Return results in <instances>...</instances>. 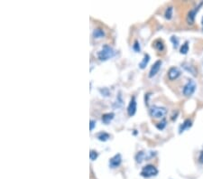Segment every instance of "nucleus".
Listing matches in <instances>:
<instances>
[{
  "label": "nucleus",
  "mask_w": 203,
  "mask_h": 179,
  "mask_svg": "<svg viewBox=\"0 0 203 179\" xmlns=\"http://www.w3.org/2000/svg\"><path fill=\"white\" fill-rule=\"evenodd\" d=\"M183 68L186 70V71H188V72H190L192 75H194V76H196L197 75V71H196V68L194 67V66H192V65H190V64H183Z\"/></svg>",
  "instance_id": "2eb2a0df"
},
{
  "label": "nucleus",
  "mask_w": 203,
  "mask_h": 179,
  "mask_svg": "<svg viewBox=\"0 0 203 179\" xmlns=\"http://www.w3.org/2000/svg\"><path fill=\"white\" fill-rule=\"evenodd\" d=\"M181 75V70L178 68V67H171L169 69V71L167 72V76H168V79L170 81H174V80H177L180 76Z\"/></svg>",
  "instance_id": "0eeeda50"
},
{
  "label": "nucleus",
  "mask_w": 203,
  "mask_h": 179,
  "mask_svg": "<svg viewBox=\"0 0 203 179\" xmlns=\"http://www.w3.org/2000/svg\"><path fill=\"white\" fill-rule=\"evenodd\" d=\"M133 49L136 51V53L140 52L141 51V47H140V43L138 41H135V43L133 44Z\"/></svg>",
  "instance_id": "5701e85b"
},
{
  "label": "nucleus",
  "mask_w": 203,
  "mask_h": 179,
  "mask_svg": "<svg viewBox=\"0 0 203 179\" xmlns=\"http://www.w3.org/2000/svg\"><path fill=\"white\" fill-rule=\"evenodd\" d=\"M196 88H197V84H196L195 81L189 80L188 81H187V83L183 87V90H182L183 95L186 96V97L191 96L193 93L195 92Z\"/></svg>",
  "instance_id": "7ed1b4c3"
},
{
  "label": "nucleus",
  "mask_w": 203,
  "mask_h": 179,
  "mask_svg": "<svg viewBox=\"0 0 203 179\" xmlns=\"http://www.w3.org/2000/svg\"><path fill=\"white\" fill-rule=\"evenodd\" d=\"M104 36H105V33H104V31H103L102 29L97 28L93 31V37H94V38L99 39V38L104 37Z\"/></svg>",
  "instance_id": "f3484780"
},
{
  "label": "nucleus",
  "mask_w": 203,
  "mask_h": 179,
  "mask_svg": "<svg viewBox=\"0 0 203 179\" xmlns=\"http://www.w3.org/2000/svg\"><path fill=\"white\" fill-rule=\"evenodd\" d=\"M199 162L200 164H203V150L200 151V157H199Z\"/></svg>",
  "instance_id": "393cba45"
},
{
  "label": "nucleus",
  "mask_w": 203,
  "mask_h": 179,
  "mask_svg": "<svg viewBox=\"0 0 203 179\" xmlns=\"http://www.w3.org/2000/svg\"><path fill=\"white\" fill-rule=\"evenodd\" d=\"M136 97L133 96L127 107V114L129 117H133L136 114Z\"/></svg>",
  "instance_id": "6e6552de"
},
{
  "label": "nucleus",
  "mask_w": 203,
  "mask_h": 179,
  "mask_svg": "<svg viewBox=\"0 0 203 179\" xmlns=\"http://www.w3.org/2000/svg\"><path fill=\"white\" fill-rule=\"evenodd\" d=\"M97 137L99 141H102V142H106L108 141L109 138H110V135L109 133L107 132H100L97 135Z\"/></svg>",
  "instance_id": "4468645a"
},
{
  "label": "nucleus",
  "mask_w": 203,
  "mask_h": 179,
  "mask_svg": "<svg viewBox=\"0 0 203 179\" xmlns=\"http://www.w3.org/2000/svg\"><path fill=\"white\" fill-rule=\"evenodd\" d=\"M149 61H150V56H149V54H145L143 60H142L141 63L139 64V67H140L141 69H145V67H146V65L148 64Z\"/></svg>",
  "instance_id": "dca6fc26"
},
{
  "label": "nucleus",
  "mask_w": 203,
  "mask_h": 179,
  "mask_svg": "<svg viewBox=\"0 0 203 179\" xmlns=\"http://www.w3.org/2000/svg\"><path fill=\"white\" fill-rule=\"evenodd\" d=\"M166 125H167L166 120H163L162 121L156 124V128H157L158 129H160V130H163V129L166 127Z\"/></svg>",
  "instance_id": "aec40b11"
},
{
  "label": "nucleus",
  "mask_w": 203,
  "mask_h": 179,
  "mask_svg": "<svg viewBox=\"0 0 203 179\" xmlns=\"http://www.w3.org/2000/svg\"><path fill=\"white\" fill-rule=\"evenodd\" d=\"M173 12H174V8H173V7H167V9L165 10V13H164V17L166 18L167 20L172 19V17H173Z\"/></svg>",
  "instance_id": "a211bd4d"
},
{
  "label": "nucleus",
  "mask_w": 203,
  "mask_h": 179,
  "mask_svg": "<svg viewBox=\"0 0 203 179\" xmlns=\"http://www.w3.org/2000/svg\"><path fill=\"white\" fill-rule=\"evenodd\" d=\"M189 52V42L186 41L185 43L181 45V49H180V53L181 54H187Z\"/></svg>",
  "instance_id": "6ab92c4d"
},
{
  "label": "nucleus",
  "mask_w": 203,
  "mask_h": 179,
  "mask_svg": "<svg viewBox=\"0 0 203 179\" xmlns=\"http://www.w3.org/2000/svg\"><path fill=\"white\" fill-rule=\"evenodd\" d=\"M171 41H172V43L174 44V47L176 49L178 46H179V39L176 37V36H172L171 37Z\"/></svg>",
  "instance_id": "4be33fe9"
},
{
  "label": "nucleus",
  "mask_w": 203,
  "mask_h": 179,
  "mask_svg": "<svg viewBox=\"0 0 203 179\" xmlns=\"http://www.w3.org/2000/svg\"><path fill=\"white\" fill-rule=\"evenodd\" d=\"M121 162H122L121 155H120V154H116L113 158H110V160H109V165H110V167H112V168H116L117 166L120 165Z\"/></svg>",
  "instance_id": "1a4fd4ad"
},
{
  "label": "nucleus",
  "mask_w": 203,
  "mask_h": 179,
  "mask_svg": "<svg viewBox=\"0 0 203 179\" xmlns=\"http://www.w3.org/2000/svg\"><path fill=\"white\" fill-rule=\"evenodd\" d=\"M115 114L113 112H110V113H105V114L102 115V122L106 125H109L110 122L112 121V120L114 119Z\"/></svg>",
  "instance_id": "ddd939ff"
},
{
  "label": "nucleus",
  "mask_w": 203,
  "mask_h": 179,
  "mask_svg": "<svg viewBox=\"0 0 203 179\" xmlns=\"http://www.w3.org/2000/svg\"><path fill=\"white\" fill-rule=\"evenodd\" d=\"M149 113L154 119H162L167 114V109L166 108L160 106H152L150 108Z\"/></svg>",
  "instance_id": "f03ea898"
},
{
  "label": "nucleus",
  "mask_w": 203,
  "mask_h": 179,
  "mask_svg": "<svg viewBox=\"0 0 203 179\" xmlns=\"http://www.w3.org/2000/svg\"><path fill=\"white\" fill-rule=\"evenodd\" d=\"M203 3H200V4H199L196 7L192 8L191 10H190V12L188 13V15H187V19H186L189 25H193V23L195 21L196 14L198 13V11L200 10V7H201Z\"/></svg>",
  "instance_id": "423d86ee"
},
{
  "label": "nucleus",
  "mask_w": 203,
  "mask_h": 179,
  "mask_svg": "<svg viewBox=\"0 0 203 179\" xmlns=\"http://www.w3.org/2000/svg\"><path fill=\"white\" fill-rule=\"evenodd\" d=\"M89 123H90V124H89V129H90V131H92V130L94 129L95 127H96V121L93 120H91Z\"/></svg>",
  "instance_id": "b1692460"
},
{
  "label": "nucleus",
  "mask_w": 203,
  "mask_h": 179,
  "mask_svg": "<svg viewBox=\"0 0 203 179\" xmlns=\"http://www.w3.org/2000/svg\"><path fill=\"white\" fill-rule=\"evenodd\" d=\"M161 66H162V61H161V60L156 61V62L152 64V67H151V70H150V72H149V75H148V76H149L150 78H152L153 76H155L160 71Z\"/></svg>",
  "instance_id": "9d476101"
},
{
  "label": "nucleus",
  "mask_w": 203,
  "mask_h": 179,
  "mask_svg": "<svg viewBox=\"0 0 203 179\" xmlns=\"http://www.w3.org/2000/svg\"><path fill=\"white\" fill-rule=\"evenodd\" d=\"M156 155V152H148V153H145L144 151H140L138 152L136 156V160L137 163H142L144 160L145 159H149V158H152Z\"/></svg>",
  "instance_id": "39448f33"
},
{
  "label": "nucleus",
  "mask_w": 203,
  "mask_h": 179,
  "mask_svg": "<svg viewBox=\"0 0 203 179\" xmlns=\"http://www.w3.org/2000/svg\"><path fill=\"white\" fill-rule=\"evenodd\" d=\"M201 25H202V32H203V17H202V21H201Z\"/></svg>",
  "instance_id": "a878e982"
},
{
  "label": "nucleus",
  "mask_w": 203,
  "mask_h": 179,
  "mask_svg": "<svg viewBox=\"0 0 203 179\" xmlns=\"http://www.w3.org/2000/svg\"><path fill=\"white\" fill-rule=\"evenodd\" d=\"M158 174V169L152 165H147L143 167L141 171V176L144 177H151Z\"/></svg>",
  "instance_id": "20e7f679"
},
{
  "label": "nucleus",
  "mask_w": 203,
  "mask_h": 179,
  "mask_svg": "<svg viewBox=\"0 0 203 179\" xmlns=\"http://www.w3.org/2000/svg\"><path fill=\"white\" fill-rule=\"evenodd\" d=\"M152 47L155 50L159 51V52H163L164 50V43L162 39H156L153 43H152Z\"/></svg>",
  "instance_id": "f8f14e48"
},
{
  "label": "nucleus",
  "mask_w": 203,
  "mask_h": 179,
  "mask_svg": "<svg viewBox=\"0 0 203 179\" xmlns=\"http://www.w3.org/2000/svg\"><path fill=\"white\" fill-rule=\"evenodd\" d=\"M115 54H116L115 50L110 45H109V44H105L102 47L101 51H99L98 53V58L100 61H107L109 59H111L112 57H114Z\"/></svg>",
  "instance_id": "f257e3e1"
},
{
  "label": "nucleus",
  "mask_w": 203,
  "mask_h": 179,
  "mask_svg": "<svg viewBox=\"0 0 203 179\" xmlns=\"http://www.w3.org/2000/svg\"><path fill=\"white\" fill-rule=\"evenodd\" d=\"M99 157V153L97 152L96 150H90V153H89V158L90 159L92 160V161H94L96 160L97 158Z\"/></svg>",
  "instance_id": "412c9836"
},
{
  "label": "nucleus",
  "mask_w": 203,
  "mask_h": 179,
  "mask_svg": "<svg viewBox=\"0 0 203 179\" xmlns=\"http://www.w3.org/2000/svg\"><path fill=\"white\" fill-rule=\"evenodd\" d=\"M191 126H192V120H190V119L185 120L184 122L181 124V126H180V128H179V133L181 134V133H182V132H184L186 129H190Z\"/></svg>",
  "instance_id": "9b49d317"
}]
</instances>
